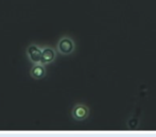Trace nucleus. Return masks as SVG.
<instances>
[{"mask_svg":"<svg viewBox=\"0 0 156 137\" xmlns=\"http://www.w3.org/2000/svg\"><path fill=\"white\" fill-rule=\"evenodd\" d=\"M90 110L87 105L83 104V103H76L71 110V116L74 120L76 121H84L89 117Z\"/></svg>","mask_w":156,"mask_h":137,"instance_id":"nucleus-1","label":"nucleus"},{"mask_svg":"<svg viewBox=\"0 0 156 137\" xmlns=\"http://www.w3.org/2000/svg\"><path fill=\"white\" fill-rule=\"evenodd\" d=\"M76 49V44L73 39L68 36H63L58 43V50L60 53L64 55H68L74 51Z\"/></svg>","mask_w":156,"mask_h":137,"instance_id":"nucleus-2","label":"nucleus"},{"mask_svg":"<svg viewBox=\"0 0 156 137\" xmlns=\"http://www.w3.org/2000/svg\"><path fill=\"white\" fill-rule=\"evenodd\" d=\"M30 74L33 79H36V80H41L44 77L46 76V68L45 66L41 63L36 64L32 67L31 71H30Z\"/></svg>","mask_w":156,"mask_h":137,"instance_id":"nucleus-3","label":"nucleus"},{"mask_svg":"<svg viewBox=\"0 0 156 137\" xmlns=\"http://www.w3.org/2000/svg\"><path fill=\"white\" fill-rule=\"evenodd\" d=\"M28 54H29V56L32 62H34V63H41L43 50L37 48L36 46L31 45V46H29V48H28Z\"/></svg>","mask_w":156,"mask_h":137,"instance_id":"nucleus-4","label":"nucleus"},{"mask_svg":"<svg viewBox=\"0 0 156 137\" xmlns=\"http://www.w3.org/2000/svg\"><path fill=\"white\" fill-rule=\"evenodd\" d=\"M54 59H55V52H54V50L50 47L44 48L43 54H41V63L43 64V65H45V64H49V63H51V62H53Z\"/></svg>","mask_w":156,"mask_h":137,"instance_id":"nucleus-5","label":"nucleus"}]
</instances>
